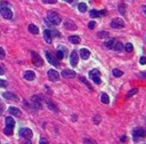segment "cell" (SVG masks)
I'll return each mask as SVG.
<instances>
[{
    "label": "cell",
    "instance_id": "cell-1",
    "mask_svg": "<svg viewBox=\"0 0 146 144\" xmlns=\"http://www.w3.org/2000/svg\"><path fill=\"white\" fill-rule=\"evenodd\" d=\"M47 20L49 21L51 24H54V25H58V24H61V22H62L60 15H58L57 13H55V12H49V13H48Z\"/></svg>",
    "mask_w": 146,
    "mask_h": 144
},
{
    "label": "cell",
    "instance_id": "cell-2",
    "mask_svg": "<svg viewBox=\"0 0 146 144\" xmlns=\"http://www.w3.org/2000/svg\"><path fill=\"white\" fill-rule=\"evenodd\" d=\"M133 135L135 137V140H139L140 137H145L146 136V129L145 128H142V127H138V128L134 129Z\"/></svg>",
    "mask_w": 146,
    "mask_h": 144
},
{
    "label": "cell",
    "instance_id": "cell-3",
    "mask_svg": "<svg viewBox=\"0 0 146 144\" xmlns=\"http://www.w3.org/2000/svg\"><path fill=\"white\" fill-rule=\"evenodd\" d=\"M31 55H32V63L36 65V66H42V65H43L42 58H41L39 55L36 53V51H32V53H31Z\"/></svg>",
    "mask_w": 146,
    "mask_h": 144
},
{
    "label": "cell",
    "instance_id": "cell-4",
    "mask_svg": "<svg viewBox=\"0 0 146 144\" xmlns=\"http://www.w3.org/2000/svg\"><path fill=\"white\" fill-rule=\"evenodd\" d=\"M111 26H112L113 29H122L124 26V22H123V20H121V18H114V20H112V22H111Z\"/></svg>",
    "mask_w": 146,
    "mask_h": 144
},
{
    "label": "cell",
    "instance_id": "cell-5",
    "mask_svg": "<svg viewBox=\"0 0 146 144\" xmlns=\"http://www.w3.org/2000/svg\"><path fill=\"white\" fill-rule=\"evenodd\" d=\"M46 58H47V61L49 62V63L51 64V65H55L56 68H58L60 66V62L57 61V58H55L53 55H51L49 51H46Z\"/></svg>",
    "mask_w": 146,
    "mask_h": 144
},
{
    "label": "cell",
    "instance_id": "cell-6",
    "mask_svg": "<svg viewBox=\"0 0 146 144\" xmlns=\"http://www.w3.org/2000/svg\"><path fill=\"white\" fill-rule=\"evenodd\" d=\"M0 13H1L2 17H5V18H7V20H10L13 17V12L8 8V7H1Z\"/></svg>",
    "mask_w": 146,
    "mask_h": 144
},
{
    "label": "cell",
    "instance_id": "cell-7",
    "mask_svg": "<svg viewBox=\"0 0 146 144\" xmlns=\"http://www.w3.org/2000/svg\"><path fill=\"white\" fill-rule=\"evenodd\" d=\"M20 135L24 137L25 140H30L32 137V130L30 128H22L20 130Z\"/></svg>",
    "mask_w": 146,
    "mask_h": 144
},
{
    "label": "cell",
    "instance_id": "cell-8",
    "mask_svg": "<svg viewBox=\"0 0 146 144\" xmlns=\"http://www.w3.org/2000/svg\"><path fill=\"white\" fill-rule=\"evenodd\" d=\"M78 62H79V56H78V54H76V51L73 50L70 55V63H71L72 66H76V65H78Z\"/></svg>",
    "mask_w": 146,
    "mask_h": 144
},
{
    "label": "cell",
    "instance_id": "cell-9",
    "mask_svg": "<svg viewBox=\"0 0 146 144\" xmlns=\"http://www.w3.org/2000/svg\"><path fill=\"white\" fill-rule=\"evenodd\" d=\"M48 78H49L51 81H56V80L60 79V73H58L57 71H55V70L51 69V70L48 71Z\"/></svg>",
    "mask_w": 146,
    "mask_h": 144
},
{
    "label": "cell",
    "instance_id": "cell-10",
    "mask_svg": "<svg viewBox=\"0 0 146 144\" xmlns=\"http://www.w3.org/2000/svg\"><path fill=\"white\" fill-rule=\"evenodd\" d=\"M2 96L5 97L6 99H10V101H15V102H18V96L15 95L14 93H10V92H7V93H3Z\"/></svg>",
    "mask_w": 146,
    "mask_h": 144
},
{
    "label": "cell",
    "instance_id": "cell-11",
    "mask_svg": "<svg viewBox=\"0 0 146 144\" xmlns=\"http://www.w3.org/2000/svg\"><path fill=\"white\" fill-rule=\"evenodd\" d=\"M32 104L34 108L40 109L41 108V97L40 96H33L32 97Z\"/></svg>",
    "mask_w": 146,
    "mask_h": 144
},
{
    "label": "cell",
    "instance_id": "cell-12",
    "mask_svg": "<svg viewBox=\"0 0 146 144\" xmlns=\"http://www.w3.org/2000/svg\"><path fill=\"white\" fill-rule=\"evenodd\" d=\"M75 74L76 73L72 70H63L62 71V75H63L64 78H74Z\"/></svg>",
    "mask_w": 146,
    "mask_h": 144
},
{
    "label": "cell",
    "instance_id": "cell-13",
    "mask_svg": "<svg viewBox=\"0 0 146 144\" xmlns=\"http://www.w3.org/2000/svg\"><path fill=\"white\" fill-rule=\"evenodd\" d=\"M90 56V51L88 49H86V48H82L81 50H80V57L82 58V60H88Z\"/></svg>",
    "mask_w": 146,
    "mask_h": 144
},
{
    "label": "cell",
    "instance_id": "cell-14",
    "mask_svg": "<svg viewBox=\"0 0 146 144\" xmlns=\"http://www.w3.org/2000/svg\"><path fill=\"white\" fill-rule=\"evenodd\" d=\"M100 14L106 15V12H105V10H103V12H99V10H90L89 15H90V17H93V18H96V17L100 16Z\"/></svg>",
    "mask_w": 146,
    "mask_h": 144
},
{
    "label": "cell",
    "instance_id": "cell-15",
    "mask_svg": "<svg viewBox=\"0 0 146 144\" xmlns=\"http://www.w3.org/2000/svg\"><path fill=\"white\" fill-rule=\"evenodd\" d=\"M24 78L29 81H32V80H34V78H36V73H34L33 71H26L25 73H24Z\"/></svg>",
    "mask_w": 146,
    "mask_h": 144
},
{
    "label": "cell",
    "instance_id": "cell-16",
    "mask_svg": "<svg viewBox=\"0 0 146 144\" xmlns=\"http://www.w3.org/2000/svg\"><path fill=\"white\" fill-rule=\"evenodd\" d=\"M64 26L66 27L67 30H76V25L73 23V21H71V20H67L66 22L64 23Z\"/></svg>",
    "mask_w": 146,
    "mask_h": 144
},
{
    "label": "cell",
    "instance_id": "cell-17",
    "mask_svg": "<svg viewBox=\"0 0 146 144\" xmlns=\"http://www.w3.org/2000/svg\"><path fill=\"white\" fill-rule=\"evenodd\" d=\"M43 38H45V41L47 44H51V34H50V31L49 30H45L43 31Z\"/></svg>",
    "mask_w": 146,
    "mask_h": 144
},
{
    "label": "cell",
    "instance_id": "cell-18",
    "mask_svg": "<svg viewBox=\"0 0 146 144\" xmlns=\"http://www.w3.org/2000/svg\"><path fill=\"white\" fill-rule=\"evenodd\" d=\"M105 47L107 48V49H112L113 48V46H114V39L113 38H109L106 41H105Z\"/></svg>",
    "mask_w": 146,
    "mask_h": 144
},
{
    "label": "cell",
    "instance_id": "cell-19",
    "mask_svg": "<svg viewBox=\"0 0 146 144\" xmlns=\"http://www.w3.org/2000/svg\"><path fill=\"white\" fill-rule=\"evenodd\" d=\"M113 48H114V50H115V51H119V53H120V51H122V50L124 49V47H123L122 42H120V41H118V42L114 44Z\"/></svg>",
    "mask_w": 146,
    "mask_h": 144
},
{
    "label": "cell",
    "instance_id": "cell-20",
    "mask_svg": "<svg viewBox=\"0 0 146 144\" xmlns=\"http://www.w3.org/2000/svg\"><path fill=\"white\" fill-rule=\"evenodd\" d=\"M69 40H70V42L74 44V45H78V44H80V41H81L79 36H71V37H69Z\"/></svg>",
    "mask_w": 146,
    "mask_h": 144
},
{
    "label": "cell",
    "instance_id": "cell-21",
    "mask_svg": "<svg viewBox=\"0 0 146 144\" xmlns=\"http://www.w3.org/2000/svg\"><path fill=\"white\" fill-rule=\"evenodd\" d=\"M29 31H30V33H32V34H38V33H39V29H38V26H36L34 24H30V25H29Z\"/></svg>",
    "mask_w": 146,
    "mask_h": 144
},
{
    "label": "cell",
    "instance_id": "cell-22",
    "mask_svg": "<svg viewBox=\"0 0 146 144\" xmlns=\"http://www.w3.org/2000/svg\"><path fill=\"white\" fill-rule=\"evenodd\" d=\"M9 112L12 113V114L16 116V117H20V116H21V111H20V109L14 108V106H10V108H9Z\"/></svg>",
    "mask_w": 146,
    "mask_h": 144
},
{
    "label": "cell",
    "instance_id": "cell-23",
    "mask_svg": "<svg viewBox=\"0 0 146 144\" xmlns=\"http://www.w3.org/2000/svg\"><path fill=\"white\" fill-rule=\"evenodd\" d=\"M3 133L6 134V135H13V133H14V127L13 126H6V128L3 129Z\"/></svg>",
    "mask_w": 146,
    "mask_h": 144
},
{
    "label": "cell",
    "instance_id": "cell-24",
    "mask_svg": "<svg viewBox=\"0 0 146 144\" xmlns=\"http://www.w3.org/2000/svg\"><path fill=\"white\" fill-rule=\"evenodd\" d=\"M100 99H102V102L104 103V104H109V103H110V97H109V95H107V94H105V93H103V94H102Z\"/></svg>",
    "mask_w": 146,
    "mask_h": 144
},
{
    "label": "cell",
    "instance_id": "cell-25",
    "mask_svg": "<svg viewBox=\"0 0 146 144\" xmlns=\"http://www.w3.org/2000/svg\"><path fill=\"white\" fill-rule=\"evenodd\" d=\"M97 37L100 38V39H103V38H109L110 33L107 32V31H100V32L97 33Z\"/></svg>",
    "mask_w": 146,
    "mask_h": 144
},
{
    "label": "cell",
    "instance_id": "cell-26",
    "mask_svg": "<svg viewBox=\"0 0 146 144\" xmlns=\"http://www.w3.org/2000/svg\"><path fill=\"white\" fill-rule=\"evenodd\" d=\"M6 125L7 126H15V120H14L12 117H7L6 118Z\"/></svg>",
    "mask_w": 146,
    "mask_h": 144
},
{
    "label": "cell",
    "instance_id": "cell-27",
    "mask_svg": "<svg viewBox=\"0 0 146 144\" xmlns=\"http://www.w3.org/2000/svg\"><path fill=\"white\" fill-rule=\"evenodd\" d=\"M126 5L124 3H120L119 5V7H118V9H119V12H120V14H122V15H124L126 14Z\"/></svg>",
    "mask_w": 146,
    "mask_h": 144
},
{
    "label": "cell",
    "instance_id": "cell-28",
    "mask_svg": "<svg viewBox=\"0 0 146 144\" xmlns=\"http://www.w3.org/2000/svg\"><path fill=\"white\" fill-rule=\"evenodd\" d=\"M112 73L114 74V77H116V78H119V77H121V75L123 74V72L121 71V70H118V69H114V70L112 71Z\"/></svg>",
    "mask_w": 146,
    "mask_h": 144
},
{
    "label": "cell",
    "instance_id": "cell-29",
    "mask_svg": "<svg viewBox=\"0 0 146 144\" xmlns=\"http://www.w3.org/2000/svg\"><path fill=\"white\" fill-rule=\"evenodd\" d=\"M78 8H79V10L81 13H85L86 10H87V5H86V3H83V2H81V3H79Z\"/></svg>",
    "mask_w": 146,
    "mask_h": 144
},
{
    "label": "cell",
    "instance_id": "cell-30",
    "mask_svg": "<svg viewBox=\"0 0 146 144\" xmlns=\"http://www.w3.org/2000/svg\"><path fill=\"white\" fill-rule=\"evenodd\" d=\"M124 49H126L128 53H130V51H133L134 49V47H133V44H130V42H128L126 46H124Z\"/></svg>",
    "mask_w": 146,
    "mask_h": 144
},
{
    "label": "cell",
    "instance_id": "cell-31",
    "mask_svg": "<svg viewBox=\"0 0 146 144\" xmlns=\"http://www.w3.org/2000/svg\"><path fill=\"white\" fill-rule=\"evenodd\" d=\"M80 81L85 82V84L87 85V87H88V88L90 89V90H93V87H91V86H90V85H89V82H88V81H87V80H86V78H85V77H80Z\"/></svg>",
    "mask_w": 146,
    "mask_h": 144
},
{
    "label": "cell",
    "instance_id": "cell-32",
    "mask_svg": "<svg viewBox=\"0 0 146 144\" xmlns=\"http://www.w3.org/2000/svg\"><path fill=\"white\" fill-rule=\"evenodd\" d=\"M137 92H138V89H137V88H134V89H131V90H129V92H128V94H127V97H131V96H133V95H135Z\"/></svg>",
    "mask_w": 146,
    "mask_h": 144
},
{
    "label": "cell",
    "instance_id": "cell-33",
    "mask_svg": "<svg viewBox=\"0 0 146 144\" xmlns=\"http://www.w3.org/2000/svg\"><path fill=\"white\" fill-rule=\"evenodd\" d=\"M56 57H57V60H62V58L64 57V53L61 49H58L57 53H56Z\"/></svg>",
    "mask_w": 146,
    "mask_h": 144
},
{
    "label": "cell",
    "instance_id": "cell-34",
    "mask_svg": "<svg viewBox=\"0 0 146 144\" xmlns=\"http://www.w3.org/2000/svg\"><path fill=\"white\" fill-rule=\"evenodd\" d=\"M99 74V71L97 70V69H94V70H91L89 72V75L90 77H95V75H98Z\"/></svg>",
    "mask_w": 146,
    "mask_h": 144
},
{
    "label": "cell",
    "instance_id": "cell-35",
    "mask_svg": "<svg viewBox=\"0 0 146 144\" xmlns=\"http://www.w3.org/2000/svg\"><path fill=\"white\" fill-rule=\"evenodd\" d=\"M83 144H97V143L91 138H85L83 140Z\"/></svg>",
    "mask_w": 146,
    "mask_h": 144
},
{
    "label": "cell",
    "instance_id": "cell-36",
    "mask_svg": "<svg viewBox=\"0 0 146 144\" xmlns=\"http://www.w3.org/2000/svg\"><path fill=\"white\" fill-rule=\"evenodd\" d=\"M48 108H49L50 110H53V111H55V112H57V108H56V105H54L51 102H48Z\"/></svg>",
    "mask_w": 146,
    "mask_h": 144
},
{
    "label": "cell",
    "instance_id": "cell-37",
    "mask_svg": "<svg viewBox=\"0 0 146 144\" xmlns=\"http://www.w3.org/2000/svg\"><path fill=\"white\" fill-rule=\"evenodd\" d=\"M93 78V81L95 82V84H100V78L98 75H95V77H91Z\"/></svg>",
    "mask_w": 146,
    "mask_h": 144
},
{
    "label": "cell",
    "instance_id": "cell-38",
    "mask_svg": "<svg viewBox=\"0 0 146 144\" xmlns=\"http://www.w3.org/2000/svg\"><path fill=\"white\" fill-rule=\"evenodd\" d=\"M50 34H51V36H55V37H60L61 36V33L58 32V31H56V30H53L50 32Z\"/></svg>",
    "mask_w": 146,
    "mask_h": 144
},
{
    "label": "cell",
    "instance_id": "cell-39",
    "mask_svg": "<svg viewBox=\"0 0 146 144\" xmlns=\"http://www.w3.org/2000/svg\"><path fill=\"white\" fill-rule=\"evenodd\" d=\"M95 26H96V23L94 22V21H91V22L88 23V27H89V29H93V27H95Z\"/></svg>",
    "mask_w": 146,
    "mask_h": 144
},
{
    "label": "cell",
    "instance_id": "cell-40",
    "mask_svg": "<svg viewBox=\"0 0 146 144\" xmlns=\"http://www.w3.org/2000/svg\"><path fill=\"white\" fill-rule=\"evenodd\" d=\"M5 57V50L2 49V47H0V58Z\"/></svg>",
    "mask_w": 146,
    "mask_h": 144
},
{
    "label": "cell",
    "instance_id": "cell-41",
    "mask_svg": "<svg viewBox=\"0 0 146 144\" xmlns=\"http://www.w3.org/2000/svg\"><path fill=\"white\" fill-rule=\"evenodd\" d=\"M7 86V82L5 80H0V87H6Z\"/></svg>",
    "mask_w": 146,
    "mask_h": 144
},
{
    "label": "cell",
    "instance_id": "cell-42",
    "mask_svg": "<svg viewBox=\"0 0 146 144\" xmlns=\"http://www.w3.org/2000/svg\"><path fill=\"white\" fill-rule=\"evenodd\" d=\"M139 62H140V64H146V57H140V60H139Z\"/></svg>",
    "mask_w": 146,
    "mask_h": 144
},
{
    "label": "cell",
    "instance_id": "cell-43",
    "mask_svg": "<svg viewBox=\"0 0 146 144\" xmlns=\"http://www.w3.org/2000/svg\"><path fill=\"white\" fill-rule=\"evenodd\" d=\"M40 144H49V143H48V141L46 138H41L40 140Z\"/></svg>",
    "mask_w": 146,
    "mask_h": 144
},
{
    "label": "cell",
    "instance_id": "cell-44",
    "mask_svg": "<svg viewBox=\"0 0 146 144\" xmlns=\"http://www.w3.org/2000/svg\"><path fill=\"white\" fill-rule=\"evenodd\" d=\"M99 119H100V117H99L98 114H97V116L95 117V123H99V121H100Z\"/></svg>",
    "mask_w": 146,
    "mask_h": 144
},
{
    "label": "cell",
    "instance_id": "cell-45",
    "mask_svg": "<svg viewBox=\"0 0 146 144\" xmlns=\"http://www.w3.org/2000/svg\"><path fill=\"white\" fill-rule=\"evenodd\" d=\"M120 141H121V142H126V141H127V137H126V136H122V137L120 138Z\"/></svg>",
    "mask_w": 146,
    "mask_h": 144
},
{
    "label": "cell",
    "instance_id": "cell-46",
    "mask_svg": "<svg viewBox=\"0 0 146 144\" xmlns=\"http://www.w3.org/2000/svg\"><path fill=\"white\" fill-rule=\"evenodd\" d=\"M142 9H143V12H144V14H145V15H146V6L144 5L143 7H142Z\"/></svg>",
    "mask_w": 146,
    "mask_h": 144
},
{
    "label": "cell",
    "instance_id": "cell-47",
    "mask_svg": "<svg viewBox=\"0 0 146 144\" xmlns=\"http://www.w3.org/2000/svg\"><path fill=\"white\" fill-rule=\"evenodd\" d=\"M2 74H3V69L0 66V75H2Z\"/></svg>",
    "mask_w": 146,
    "mask_h": 144
},
{
    "label": "cell",
    "instance_id": "cell-48",
    "mask_svg": "<svg viewBox=\"0 0 146 144\" xmlns=\"http://www.w3.org/2000/svg\"><path fill=\"white\" fill-rule=\"evenodd\" d=\"M140 77H143V78H145V77H146V74H145V73H142V75H140Z\"/></svg>",
    "mask_w": 146,
    "mask_h": 144
},
{
    "label": "cell",
    "instance_id": "cell-49",
    "mask_svg": "<svg viewBox=\"0 0 146 144\" xmlns=\"http://www.w3.org/2000/svg\"><path fill=\"white\" fill-rule=\"evenodd\" d=\"M66 1H67V2H70V3H71V2L73 1V0H66Z\"/></svg>",
    "mask_w": 146,
    "mask_h": 144
}]
</instances>
